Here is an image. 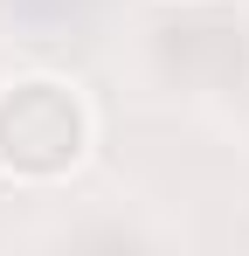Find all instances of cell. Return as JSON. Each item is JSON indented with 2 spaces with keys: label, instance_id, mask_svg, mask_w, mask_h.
Wrapping results in <instances>:
<instances>
[{
  "label": "cell",
  "instance_id": "6da1fadb",
  "mask_svg": "<svg viewBox=\"0 0 249 256\" xmlns=\"http://www.w3.org/2000/svg\"><path fill=\"white\" fill-rule=\"evenodd\" d=\"M97 146V111L83 84L35 70L0 84V180L14 187H56L90 160Z\"/></svg>",
  "mask_w": 249,
  "mask_h": 256
}]
</instances>
